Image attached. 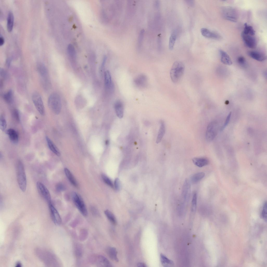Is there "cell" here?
<instances>
[{
    "instance_id": "37",
    "label": "cell",
    "mask_w": 267,
    "mask_h": 267,
    "mask_svg": "<svg viewBox=\"0 0 267 267\" xmlns=\"http://www.w3.org/2000/svg\"><path fill=\"white\" fill-rule=\"evenodd\" d=\"M101 177L104 181L110 187L113 188V185L110 179L106 175L104 174L101 175Z\"/></svg>"
},
{
    "instance_id": "28",
    "label": "cell",
    "mask_w": 267,
    "mask_h": 267,
    "mask_svg": "<svg viewBox=\"0 0 267 267\" xmlns=\"http://www.w3.org/2000/svg\"><path fill=\"white\" fill-rule=\"evenodd\" d=\"M145 31L142 29L140 31L138 37L137 42V48L138 50H141L142 46L144 37Z\"/></svg>"
},
{
    "instance_id": "9",
    "label": "cell",
    "mask_w": 267,
    "mask_h": 267,
    "mask_svg": "<svg viewBox=\"0 0 267 267\" xmlns=\"http://www.w3.org/2000/svg\"><path fill=\"white\" fill-rule=\"evenodd\" d=\"M191 185L189 181L186 179L183 184L181 193V201L187 204L189 202L190 195Z\"/></svg>"
},
{
    "instance_id": "44",
    "label": "cell",
    "mask_w": 267,
    "mask_h": 267,
    "mask_svg": "<svg viewBox=\"0 0 267 267\" xmlns=\"http://www.w3.org/2000/svg\"><path fill=\"white\" fill-rule=\"evenodd\" d=\"M114 187L115 189L117 190H118L120 187V182L118 178H116L114 181Z\"/></svg>"
},
{
    "instance_id": "36",
    "label": "cell",
    "mask_w": 267,
    "mask_h": 267,
    "mask_svg": "<svg viewBox=\"0 0 267 267\" xmlns=\"http://www.w3.org/2000/svg\"><path fill=\"white\" fill-rule=\"evenodd\" d=\"M68 53L70 57L72 59L76 57V52L73 46L71 44L68 45Z\"/></svg>"
},
{
    "instance_id": "22",
    "label": "cell",
    "mask_w": 267,
    "mask_h": 267,
    "mask_svg": "<svg viewBox=\"0 0 267 267\" xmlns=\"http://www.w3.org/2000/svg\"><path fill=\"white\" fill-rule=\"evenodd\" d=\"M38 71L42 78L48 77V71L45 66L43 63L39 62L37 65Z\"/></svg>"
},
{
    "instance_id": "41",
    "label": "cell",
    "mask_w": 267,
    "mask_h": 267,
    "mask_svg": "<svg viewBox=\"0 0 267 267\" xmlns=\"http://www.w3.org/2000/svg\"><path fill=\"white\" fill-rule=\"evenodd\" d=\"M231 115V112H230L228 115L224 124L221 129V131H222L228 125L230 120Z\"/></svg>"
},
{
    "instance_id": "25",
    "label": "cell",
    "mask_w": 267,
    "mask_h": 267,
    "mask_svg": "<svg viewBox=\"0 0 267 267\" xmlns=\"http://www.w3.org/2000/svg\"><path fill=\"white\" fill-rule=\"evenodd\" d=\"M66 175L70 183L76 187H78L77 182L74 177L69 169L66 168L64 169Z\"/></svg>"
},
{
    "instance_id": "48",
    "label": "cell",
    "mask_w": 267,
    "mask_h": 267,
    "mask_svg": "<svg viewBox=\"0 0 267 267\" xmlns=\"http://www.w3.org/2000/svg\"><path fill=\"white\" fill-rule=\"evenodd\" d=\"M10 63H11V61H10V60L9 59H8L7 60V61H6V64L7 66L8 67H9L10 66Z\"/></svg>"
},
{
    "instance_id": "8",
    "label": "cell",
    "mask_w": 267,
    "mask_h": 267,
    "mask_svg": "<svg viewBox=\"0 0 267 267\" xmlns=\"http://www.w3.org/2000/svg\"><path fill=\"white\" fill-rule=\"evenodd\" d=\"M37 187L40 194L48 204L52 203L51 195L46 187L42 183L38 181L37 183Z\"/></svg>"
},
{
    "instance_id": "29",
    "label": "cell",
    "mask_w": 267,
    "mask_h": 267,
    "mask_svg": "<svg viewBox=\"0 0 267 267\" xmlns=\"http://www.w3.org/2000/svg\"><path fill=\"white\" fill-rule=\"evenodd\" d=\"M242 33L245 34L253 36L254 35L255 32L252 26L245 23L244 24V29Z\"/></svg>"
},
{
    "instance_id": "17",
    "label": "cell",
    "mask_w": 267,
    "mask_h": 267,
    "mask_svg": "<svg viewBox=\"0 0 267 267\" xmlns=\"http://www.w3.org/2000/svg\"><path fill=\"white\" fill-rule=\"evenodd\" d=\"M134 81L135 84L137 86L144 87L147 85V78L145 75L141 74L137 77L135 79Z\"/></svg>"
},
{
    "instance_id": "10",
    "label": "cell",
    "mask_w": 267,
    "mask_h": 267,
    "mask_svg": "<svg viewBox=\"0 0 267 267\" xmlns=\"http://www.w3.org/2000/svg\"><path fill=\"white\" fill-rule=\"evenodd\" d=\"M241 36L244 42L248 47L252 49L256 47L257 41L253 36L245 34L242 33Z\"/></svg>"
},
{
    "instance_id": "7",
    "label": "cell",
    "mask_w": 267,
    "mask_h": 267,
    "mask_svg": "<svg viewBox=\"0 0 267 267\" xmlns=\"http://www.w3.org/2000/svg\"><path fill=\"white\" fill-rule=\"evenodd\" d=\"M33 102L37 110L41 115L45 114L43 102L40 95L37 92L33 93L32 96Z\"/></svg>"
},
{
    "instance_id": "46",
    "label": "cell",
    "mask_w": 267,
    "mask_h": 267,
    "mask_svg": "<svg viewBox=\"0 0 267 267\" xmlns=\"http://www.w3.org/2000/svg\"><path fill=\"white\" fill-rule=\"evenodd\" d=\"M137 266L139 267H146V265L142 263H139L137 264Z\"/></svg>"
},
{
    "instance_id": "4",
    "label": "cell",
    "mask_w": 267,
    "mask_h": 267,
    "mask_svg": "<svg viewBox=\"0 0 267 267\" xmlns=\"http://www.w3.org/2000/svg\"><path fill=\"white\" fill-rule=\"evenodd\" d=\"M221 11L222 17L226 20L234 22L237 21V13L233 7L229 6L223 7L221 8Z\"/></svg>"
},
{
    "instance_id": "47",
    "label": "cell",
    "mask_w": 267,
    "mask_h": 267,
    "mask_svg": "<svg viewBox=\"0 0 267 267\" xmlns=\"http://www.w3.org/2000/svg\"><path fill=\"white\" fill-rule=\"evenodd\" d=\"M4 43V39L1 36L0 37V45L1 46Z\"/></svg>"
},
{
    "instance_id": "1",
    "label": "cell",
    "mask_w": 267,
    "mask_h": 267,
    "mask_svg": "<svg viewBox=\"0 0 267 267\" xmlns=\"http://www.w3.org/2000/svg\"><path fill=\"white\" fill-rule=\"evenodd\" d=\"M16 172L18 183L21 190L25 192L27 187V179L24 167L22 161L18 160L16 165Z\"/></svg>"
},
{
    "instance_id": "21",
    "label": "cell",
    "mask_w": 267,
    "mask_h": 267,
    "mask_svg": "<svg viewBox=\"0 0 267 267\" xmlns=\"http://www.w3.org/2000/svg\"><path fill=\"white\" fill-rule=\"evenodd\" d=\"M166 127L165 123L163 121L160 122V126L158 132L156 142L157 143H160L161 141L165 134Z\"/></svg>"
},
{
    "instance_id": "13",
    "label": "cell",
    "mask_w": 267,
    "mask_h": 267,
    "mask_svg": "<svg viewBox=\"0 0 267 267\" xmlns=\"http://www.w3.org/2000/svg\"><path fill=\"white\" fill-rule=\"evenodd\" d=\"M201 32L202 35L205 37L216 40H219L221 38V35L217 33L212 32L205 28L201 29Z\"/></svg>"
},
{
    "instance_id": "12",
    "label": "cell",
    "mask_w": 267,
    "mask_h": 267,
    "mask_svg": "<svg viewBox=\"0 0 267 267\" xmlns=\"http://www.w3.org/2000/svg\"><path fill=\"white\" fill-rule=\"evenodd\" d=\"M104 83L106 90L112 92L114 89V86L112 81L110 73L108 70H107L105 72Z\"/></svg>"
},
{
    "instance_id": "2",
    "label": "cell",
    "mask_w": 267,
    "mask_h": 267,
    "mask_svg": "<svg viewBox=\"0 0 267 267\" xmlns=\"http://www.w3.org/2000/svg\"><path fill=\"white\" fill-rule=\"evenodd\" d=\"M185 70L184 64L180 61H176L173 64L170 71L172 81L174 83L178 82L182 78Z\"/></svg>"
},
{
    "instance_id": "30",
    "label": "cell",
    "mask_w": 267,
    "mask_h": 267,
    "mask_svg": "<svg viewBox=\"0 0 267 267\" xmlns=\"http://www.w3.org/2000/svg\"><path fill=\"white\" fill-rule=\"evenodd\" d=\"M205 173L203 172H200L193 175L191 177V180L193 183H196L201 180L204 177Z\"/></svg>"
},
{
    "instance_id": "34",
    "label": "cell",
    "mask_w": 267,
    "mask_h": 267,
    "mask_svg": "<svg viewBox=\"0 0 267 267\" xmlns=\"http://www.w3.org/2000/svg\"><path fill=\"white\" fill-rule=\"evenodd\" d=\"M176 39V35L175 33L173 32L172 33L169 38V47L170 49L172 50L173 48Z\"/></svg>"
},
{
    "instance_id": "11",
    "label": "cell",
    "mask_w": 267,
    "mask_h": 267,
    "mask_svg": "<svg viewBox=\"0 0 267 267\" xmlns=\"http://www.w3.org/2000/svg\"><path fill=\"white\" fill-rule=\"evenodd\" d=\"M48 204L51 215L52 219L57 225H60L62 222V219L59 214L52 203Z\"/></svg>"
},
{
    "instance_id": "23",
    "label": "cell",
    "mask_w": 267,
    "mask_h": 267,
    "mask_svg": "<svg viewBox=\"0 0 267 267\" xmlns=\"http://www.w3.org/2000/svg\"><path fill=\"white\" fill-rule=\"evenodd\" d=\"M46 139L48 147L50 150L54 154L58 156L60 155V153L56 145L47 136L46 137Z\"/></svg>"
},
{
    "instance_id": "35",
    "label": "cell",
    "mask_w": 267,
    "mask_h": 267,
    "mask_svg": "<svg viewBox=\"0 0 267 267\" xmlns=\"http://www.w3.org/2000/svg\"><path fill=\"white\" fill-rule=\"evenodd\" d=\"M7 127V124L6 119L4 116L2 115L0 118V128L1 130L3 131H5Z\"/></svg>"
},
{
    "instance_id": "3",
    "label": "cell",
    "mask_w": 267,
    "mask_h": 267,
    "mask_svg": "<svg viewBox=\"0 0 267 267\" xmlns=\"http://www.w3.org/2000/svg\"><path fill=\"white\" fill-rule=\"evenodd\" d=\"M48 104L49 108L55 114H58L60 113L61 108V102L60 96L58 94L54 93L50 95Z\"/></svg>"
},
{
    "instance_id": "5",
    "label": "cell",
    "mask_w": 267,
    "mask_h": 267,
    "mask_svg": "<svg viewBox=\"0 0 267 267\" xmlns=\"http://www.w3.org/2000/svg\"><path fill=\"white\" fill-rule=\"evenodd\" d=\"M72 199L77 208L84 216L88 215V211L85 203L81 196L75 192L72 194Z\"/></svg>"
},
{
    "instance_id": "15",
    "label": "cell",
    "mask_w": 267,
    "mask_h": 267,
    "mask_svg": "<svg viewBox=\"0 0 267 267\" xmlns=\"http://www.w3.org/2000/svg\"><path fill=\"white\" fill-rule=\"evenodd\" d=\"M96 262L97 266L98 267L113 266L108 259L102 255H99L97 257L96 259Z\"/></svg>"
},
{
    "instance_id": "33",
    "label": "cell",
    "mask_w": 267,
    "mask_h": 267,
    "mask_svg": "<svg viewBox=\"0 0 267 267\" xmlns=\"http://www.w3.org/2000/svg\"><path fill=\"white\" fill-rule=\"evenodd\" d=\"M197 193L196 192H195L193 195L191 201V210L192 212L194 213L196 211L197 204Z\"/></svg>"
},
{
    "instance_id": "19",
    "label": "cell",
    "mask_w": 267,
    "mask_h": 267,
    "mask_svg": "<svg viewBox=\"0 0 267 267\" xmlns=\"http://www.w3.org/2000/svg\"><path fill=\"white\" fill-rule=\"evenodd\" d=\"M192 160L194 164L199 167H202L207 165L209 162L208 159L204 157H194Z\"/></svg>"
},
{
    "instance_id": "38",
    "label": "cell",
    "mask_w": 267,
    "mask_h": 267,
    "mask_svg": "<svg viewBox=\"0 0 267 267\" xmlns=\"http://www.w3.org/2000/svg\"><path fill=\"white\" fill-rule=\"evenodd\" d=\"M261 215L263 219L266 221L267 220V202H265L263 205Z\"/></svg>"
},
{
    "instance_id": "14",
    "label": "cell",
    "mask_w": 267,
    "mask_h": 267,
    "mask_svg": "<svg viewBox=\"0 0 267 267\" xmlns=\"http://www.w3.org/2000/svg\"><path fill=\"white\" fill-rule=\"evenodd\" d=\"M248 55L252 58L259 62L265 60L266 56L264 53L258 51H251L248 52Z\"/></svg>"
},
{
    "instance_id": "43",
    "label": "cell",
    "mask_w": 267,
    "mask_h": 267,
    "mask_svg": "<svg viewBox=\"0 0 267 267\" xmlns=\"http://www.w3.org/2000/svg\"><path fill=\"white\" fill-rule=\"evenodd\" d=\"M56 189L58 191L61 192L64 191L65 189V187L62 184L58 183L56 185Z\"/></svg>"
},
{
    "instance_id": "39",
    "label": "cell",
    "mask_w": 267,
    "mask_h": 267,
    "mask_svg": "<svg viewBox=\"0 0 267 267\" xmlns=\"http://www.w3.org/2000/svg\"><path fill=\"white\" fill-rule=\"evenodd\" d=\"M12 115L16 121L19 123L20 121V117L18 110L16 109L12 111Z\"/></svg>"
},
{
    "instance_id": "32",
    "label": "cell",
    "mask_w": 267,
    "mask_h": 267,
    "mask_svg": "<svg viewBox=\"0 0 267 267\" xmlns=\"http://www.w3.org/2000/svg\"><path fill=\"white\" fill-rule=\"evenodd\" d=\"M13 93L11 90H9L4 94L3 98L4 100L8 103H11L13 101Z\"/></svg>"
},
{
    "instance_id": "20",
    "label": "cell",
    "mask_w": 267,
    "mask_h": 267,
    "mask_svg": "<svg viewBox=\"0 0 267 267\" xmlns=\"http://www.w3.org/2000/svg\"><path fill=\"white\" fill-rule=\"evenodd\" d=\"M7 133L11 141L14 144L17 143L19 141V135L14 129L10 128L7 131Z\"/></svg>"
},
{
    "instance_id": "50",
    "label": "cell",
    "mask_w": 267,
    "mask_h": 267,
    "mask_svg": "<svg viewBox=\"0 0 267 267\" xmlns=\"http://www.w3.org/2000/svg\"><path fill=\"white\" fill-rule=\"evenodd\" d=\"M16 267H20L22 266V264L21 263L19 262H18L16 263Z\"/></svg>"
},
{
    "instance_id": "26",
    "label": "cell",
    "mask_w": 267,
    "mask_h": 267,
    "mask_svg": "<svg viewBox=\"0 0 267 267\" xmlns=\"http://www.w3.org/2000/svg\"><path fill=\"white\" fill-rule=\"evenodd\" d=\"M14 22V16L11 11L9 12L8 15L7 27L8 31H11L13 28Z\"/></svg>"
},
{
    "instance_id": "27",
    "label": "cell",
    "mask_w": 267,
    "mask_h": 267,
    "mask_svg": "<svg viewBox=\"0 0 267 267\" xmlns=\"http://www.w3.org/2000/svg\"><path fill=\"white\" fill-rule=\"evenodd\" d=\"M160 256L161 263L164 266H171L173 265V262L169 259L163 254H161Z\"/></svg>"
},
{
    "instance_id": "24",
    "label": "cell",
    "mask_w": 267,
    "mask_h": 267,
    "mask_svg": "<svg viewBox=\"0 0 267 267\" xmlns=\"http://www.w3.org/2000/svg\"><path fill=\"white\" fill-rule=\"evenodd\" d=\"M107 253L110 258L112 260L118 262L119 260L117 257V252L114 247H108L107 249Z\"/></svg>"
},
{
    "instance_id": "16",
    "label": "cell",
    "mask_w": 267,
    "mask_h": 267,
    "mask_svg": "<svg viewBox=\"0 0 267 267\" xmlns=\"http://www.w3.org/2000/svg\"><path fill=\"white\" fill-rule=\"evenodd\" d=\"M114 107L117 116L119 118H122L123 117L124 110L123 102L120 100H117L115 102Z\"/></svg>"
},
{
    "instance_id": "45",
    "label": "cell",
    "mask_w": 267,
    "mask_h": 267,
    "mask_svg": "<svg viewBox=\"0 0 267 267\" xmlns=\"http://www.w3.org/2000/svg\"><path fill=\"white\" fill-rule=\"evenodd\" d=\"M107 59V57L106 56H105L103 58L102 62V63L101 66V69H102L104 66L105 64L106 60Z\"/></svg>"
},
{
    "instance_id": "49",
    "label": "cell",
    "mask_w": 267,
    "mask_h": 267,
    "mask_svg": "<svg viewBox=\"0 0 267 267\" xmlns=\"http://www.w3.org/2000/svg\"><path fill=\"white\" fill-rule=\"evenodd\" d=\"M187 3L191 5L193 4L194 2L193 1H187Z\"/></svg>"
},
{
    "instance_id": "40",
    "label": "cell",
    "mask_w": 267,
    "mask_h": 267,
    "mask_svg": "<svg viewBox=\"0 0 267 267\" xmlns=\"http://www.w3.org/2000/svg\"><path fill=\"white\" fill-rule=\"evenodd\" d=\"M237 62L239 65L242 67H245L246 65V60L243 56L239 57L237 59Z\"/></svg>"
},
{
    "instance_id": "18",
    "label": "cell",
    "mask_w": 267,
    "mask_h": 267,
    "mask_svg": "<svg viewBox=\"0 0 267 267\" xmlns=\"http://www.w3.org/2000/svg\"><path fill=\"white\" fill-rule=\"evenodd\" d=\"M219 53L221 62L224 64L228 65L232 64V60L228 54L224 51L220 50Z\"/></svg>"
},
{
    "instance_id": "31",
    "label": "cell",
    "mask_w": 267,
    "mask_h": 267,
    "mask_svg": "<svg viewBox=\"0 0 267 267\" xmlns=\"http://www.w3.org/2000/svg\"><path fill=\"white\" fill-rule=\"evenodd\" d=\"M104 213L109 221L113 224L117 223L116 219L114 215L110 211L106 210L105 211Z\"/></svg>"
},
{
    "instance_id": "42",
    "label": "cell",
    "mask_w": 267,
    "mask_h": 267,
    "mask_svg": "<svg viewBox=\"0 0 267 267\" xmlns=\"http://www.w3.org/2000/svg\"><path fill=\"white\" fill-rule=\"evenodd\" d=\"M0 74L1 76L4 79H7L8 77V75L6 71L3 68L0 69Z\"/></svg>"
},
{
    "instance_id": "6",
    "label": "cell",
    "mask_w": 267,
    "mask_h": 267,
    "mask_svg": "<svg viewBox=\"0 0 267 267\" xmlns=\"http://www.w3.org/2000/svg\"><path fill=\"white\" fill-rule=\"evenodd\" d=\"M218 129L217 122L213 121L208 125L205 133V138L208 142L213 141L216 136Z\"/></svg>"
}]
</instances>
